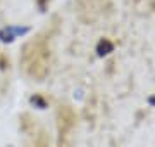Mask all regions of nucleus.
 <instances>
[{"instance_id": "nucleus-1", "label": "nucleus", "mask_w": 155, "mask_h": 147, "mask_svg": "<svg viewBox=\"0 0 155 147\" xmlns=\"http://www.w3.org/2000/svg\"><path fill=\"white\" fill-rule=\"evenodd\" d=\"M21 64L24 73L33 80H41L48 74L50 68V49L45 38L38 36L28 42L21 54Z\"/></svg>"}, {"instance_id": "nucleus-2", "label": "nucleus", "mask_w": 155, "mask_h": 147, "mask_svg": "<svg viewBox=\"0 0 155 147\" xmlns=\"http://www.w3.org/2000/svg\"><path fill=\"white\" fill-rule=\"evenodd\" d=\"M76 125V116L69 106H61L57 111V128H59V145L67 147L71 132Z\"/></svg>"}, {"instance_id": "nucleus-3", "label": "nucleus", "mask_w": 155, "mask_h": 147, "mask_svg": "<svg viewBox=\"0 0 155 147\" xmlns=\"http://www.w3.org/2000/svg\"><path fill=\"white\" fill-rule=\"evenodd\" d=\"M21 126L22 132L26 133V147H50V140H48V133L43 130V128H38L36 123L28 116L29 121H26V116H22Z\"/></svg>"}, {"instance_id": "nucleus-4", "label": "nucleus", "mask_w": 155, "mask_h": 147, "mask_svg": "<svg viewBox=\"0 0 155 147\" xmlns=\"http://www.w3.org/2000/svg\"><path fill=\"white\" fill-rule=\"evenodd\" d=\"M26 29H14V28H4L0 31V40L2 42H12V40L16 38V35L19 33H24Z\"/></svg>"}, {"instance_id": "nucleus-5", "label": "nucleus", "mask_w": 155, "mask_h": 147, "mask_svg": "<svg viewBox=\"0 0 155 147\" xmlns=\"http://www.w3.org/2000/svg\"><path fill=\"white\" fill-rule=\"evenodd\" d=\"M112 49H114V45L107 38H104V40H100L98 47H97V52H98V56H107L109 52H112Z\"/></svg>"}, {"instance_id": "nucleus-6", "label": "nucleus", "mask_w": 155, "mask_h": 147, "mask_svg": "<svg viewBox=\"0 0 155 147\" xmlns=\"http://www.w3.org/2000/svg\"><path fill=\"white\" fill-rule=\"evenodd\" d=\"M7 66H9V59H7L5 56L0 54V69H5Z\"/></svg>"}, {"instance_id": "nucleus-7", "label": "nucleus", "mask_w": 155, "mask_h": 147, "mask_svg": "<svg viewBox=\"0 0 155 147\" xmlns=\"http://www.w3.org/2000/svg\"><path fill=\"white\" fill-rule=\"evenodd\" d=\"M31 102H33V104L36 102V104H38V106H40L41 109H43L45 106H47V104H45V101H43V99H40V97H33V99H31Z\"/></svg>"}, {"instance_id": "nucleus-8", "label": "nucleus", "mask_w": 155, "mask_h": 147, "mask_svg": "<svg viewBox=\"0 0 155 147\" xmlns=\"http://www.w3.org/2000/svg\"><path fill=\"white\" fill-rule=\"evenodd\" d=\"M150 102H152V104H155V97H152V99H150Z\"/></svg>"}]
</instances>
